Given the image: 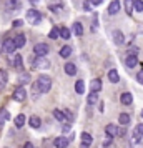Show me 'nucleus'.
I'll use <instances>...</instances> for the list:
<instances>
[{
    "instance_id": "obj_28",
    "label": "nucleus",
    "mask_w": 143,
    "mask_h": 148,
    "mask_svg": "<svg viewBox=\"0 0 143 148\" xmlns=\"http://www.w3.org/2000/svg\"><path fill=\"white\" fill-rule=\"evenodd\" d=\"M14 67L17 68V70H22V68H23V58H22V55H15Z\"/></svg>"
},
{
    "instance_id": "obj_1",
    "label": "nucleus",
    "mask_w": 143,
    "mask_h": 148,
    "mask_svg": "<svg viewBox=\"0 0 143 148\" xmlns=\"http://www.w3.org/2000/svg\"><path fill=\"white\" fill-rule=\"evenodd\" d=\"M48 67H50V62L45 57H37V55H35V58L30 57V68L32 70H43Z\"/></svg>"
},
{
    "instance_id": "obj_31",
    "label": "nucleus",
    "mask_w": 143,
    "mask_h": 148,
    "mask_svg": "<svg viewBox=\"0 0 143 148\" xmlns=\"http://www.w3.org/2000/svg\"><path fill=\"white\" fill-rule=\"evenodd\" d=\"M118 121H120V125L127 127V125L130 123V115H128V113H120V116H118Z\"/></svg>"
},
{
    "instance_id": "obj_30",
    "label": "nucleus",
    "mask_w": 143,
    "mask_h": 148,
    "mask_svg": "<svg viewBox=\"0 0 143 148\" xmlns=\"http://www.w3.org/2000/svg\"><path fill=\"white\" fill-rule=\"evenodd\" d=\"M14 40H15V43H17V47H18V48H22L23 45H25V42H27V38H25V35H23V34H20V35H17V37H15Z\"/></svg>"
},
{
    "instance_id": "obj_13",
    "label": "nucleus",
    "mask_w": 143,
    "mask_h": 148,
    "mask_svg": "<svg viewBox=\"0 0 143 148\" xmlns=\"http://www.w3.org/2000/svg\"><path fill=\"white\" fill-rule=\"evenodd\" d=\"M48 10H52L53 14H58L60 10H63V3L62 2H52V3H48Z\"/></svg>"
},
{
    "instance_id": "obj_33",
    "label": "nucleus",
    "mask_w": 143,
    "mask_h": 148,
    "mask_svg": "<svg viewBox=\"0 0 143 148\" xmlns=\"http://www.w3.org/2000/svg\"><path fill=\"white\" fill-rule=\"evenodd\" d=\"M48 37H50L52 40H55V38H58V37H60V28H58V27H53L52 30H50V34H48Z\"/></svg>"
},
{
    "instance_id": "obj_23",
    "label": "nucleus",
    "mask_w": 143,
    "mask_h": 148,
    "mask_svg": "<svg viewBox=\"0 0 143 148\" xmlns=\"http://www.w3.org/2000/svg\"><path fill=\"white\" fill-rule=\"evenodd\" d=\"M133 10H135V0H125V12L131 15Z\"/></svg>"
},
{
    "instance_id": "obj_44",
    "label": "nucleus",
    "mask_w": 143,
    "mask_h": 148,
    "mask_svg": "<svg viewBox=\"0 0 143 148\" xmlns=\"http://www.w3.org/2000/svg\"><path fill=\"white\" fill-rule=\"evenodd\" d=\"M135 132H138L140 135H143V123H138V125H136Z\"/></svg>"
},
{
    "instance_id": "obj_37",
    "label": "nucleus",
    "mask_w": 143,
    "mask_h": 148,
    "mask_svg": "<svg viewBox=\"0 0 143 148\" xmlns=\"http://www.w3.org/2000/svg\"><path fill=\"white\" fill-rule=\"evenodd\" d=\"M28 77H30L28 73H22V75H20V85H23V83L30 82V78H28Z\"/></svg>"
},
{
    "instance_id": "obj_8",
    "label": "nucleus",
    "mask_w": 143,
    "mask_h": 148,
    "mask_svg": "<svg viewBox=\"0 0 143 148\" xmlns=\"http://www.w3.org/2000/svg\"><path fill=\"white\" fill-rule=\"evenodd\" d=\"M68 143H70V138H67V136H58V138H55V141H53L55 148H67Z\"/></svg>"
},
{
    "instance_id": "obj_12",
    "label": "nucleus",
    "mask_w": 143,
    "mask_h": 148,
    "mask_svg": "<svg viewBox=\"0 0 143 148\" xmlns=\"http://www.w3.org/2000/svg\"><path fill=\"white\" fill-rule=\"evenodd\" d=\"M138 63V57L136 55H127V58H125V65L128 68H133Z\"/></svg>"
},
{
    "instance_id": "obj_15",
    "label": "nucleus",
    "mask_w": 143,
    "mask_h": 148,
    "mask_svg": "<svg viewBox=\"0 0 143 148\" xmlns=\"http://www.w3.org/2000/svg\"><path fill=\"white\" fill-rule=\"evenodd\" d=\"M120 101H122L123 105H131L133 103V97H131V93L125 92V93L120 95Z\"/></svg>"
},
{
    "instance_id": "obj_7",
    "label": "nucleus",
    "mask_w": 143,
    "mask_h": 148,
    "mask_svg": "<svg viewBox=\"0 0 143 148\" xmlns=\"http://www.w3.org/2000/svg\"><path fill=\"white\" fill-rule=\"evenodd\" d=\"M112 37H113V42H115L116 45H123L125 43V35L120 30H113L112 32Z\"/></svg>"
},
{
    "instance_id": "obj_19",
    "label": "nucleus",
    "mask_w": 143,
    "mask_h": 148,
    "mask_svg": "<svg viewBox=\"0 0 143 148\" xmlns=\"http://www.w3.org/2000/svg\"><path fill=\"white\" fill-rule=\"evenodd\" d=\"M18 7H20V0H7V8H8V12L18 10Z\"/></svg>"
},
{
    "instance_id": "obj_16",
    "label": "nucleus",
    "mask_w": 143,
    "mask_h": 148,
    "mask_svg": "<svg viewBox=\"0 0 143 148\" xmlns=\"http://www.w3.org/2000/svg\"><path fill=\"white\" fill-rule=\"evenodd\" d=\"M90 90L92 92H100L102 90V80L100 78H93L90 82Z\"/></svg>"
},
{
    "instance_id": "obj_51",
    "label": "nucleus",
    "mask_w": 143,
    "mask_h": 148,
    "mask_svg": "<svg viewBox=\"0 0 143 148\" xmlns=\"http://www.w3.org/2000/svg\"><path fill=\"white\" fill-rule=\"evenodd\" d=\"M0 52H2V50H0Z\"/></svg>"
},
{
    "instance_id": "obj_10",
    "label": "nucleus",
    "mask_w": 143,
    "mask_h": 148,
    "mask_svg": "<svg viewBox=\"0 0 143 148\" xmlns=\"http://www.w3.org/2000/svg\"><path fill=\"white\" fill-rule=\"evenodd\" d=\"M28 125H30V128H34V130L40 128V127H42V120H40V116H37V115H32V116L28 118Z\"/></svg>"
},
{
    "instance_id": "obj_24",
    "label": "nucleus",
    "mask_w": 143,
    "mask_h": 148,
    "mask_svg": "<svg viewBox=\"0 0 143 148\" xmlns=\"http://www.w3.org/2000/svg\"><path fill=\"white\" fill-rule=\"evenodd\" d=\"M60 38H63V40H68V38H72V32H70V28L60 27Z\"/></svg>"
},
{
    "instance_id": "obj_17",
    "label": "nucleus",
    "mask_w": 143,
    "mask_h": 148,
    "mask_svg": "<svg viewBox=\"0 0 143 148\" xmlns=\"http://www.w3.org/2000/svg\"><path fill=\"white\" fill-rule=\"evenodd\" d=\"M105 133L110 135V136H116V135H118V128H116V125L108 123V125L105 127Z\"/></svg>"
},
{
    "instance_id": "obj_35",
    "label": "nucleus",
    "mask_w": 143,
    "mask_h": 148,
    "mask_svg": "<svg viewBox=\"0 0 143 148\" xmlns=\"http://www.w3.org/2000/svg\"><path fill=\"white\" fill-rule=\"evenodd\" d=\"M135 10L136 12H143V0H135Z\"/></svg>"
},
{
    "instance_id": "obj_5",
    "label": "nucleus",
    "mask_w": 143,
    "mask_h": 148,
    "mask_svg": "<svg viewBox=\"0 0 143 148\" xmlns=\"http://www.w3.org/2000/svg\"><path fill=\"white\" fill-rule=\"evenodd\" d=\"M48 52H50V47L47 43H37L34 47V53L37 57H45V55H48Z\"/></svg>"
},
{
    "instance_id": "obj_49",
    "label": "nucleus",
    "mask_w": 143,
    "mask_h": 148,
    "mask_svg": "<svg viewBox=\"0 0 143 148\" xmlns=\"http://www.w3.org/2000/svg\"><path fill=\"white\" fill-rule=\"evenodd\" d=\"M80 148H90V147H88V145H82Z\"/></svg>"
},
{
    "instance_id": "obj_25",
    "label": "nucleus",
    "mask_w": 143,
    "mask_h": 148,
    "mask_svg": "<svg viewBox=\"0 0 143 148\" xmlns=\"http://www.w3.org/2000/svg\"><path fill=\"white\" fill-rule=\"evenodd\" d=\"M14 123H15V127L17 128H22L23 125H25V115H17L15 116V120H14Z\"/></svg>"
},
{
    "instance_id": "obj_20",
    "label": "nucleus",
    "mask_w": 143,
    "mask_h": 148,
    "mask_svg": "<svg viewBox=\"0 0 143 148\" xmlns=\"http://www.w3.org/2000/svg\"><path fill=\"white\" fill-rule=\"evenodd\" d=\"M108 80L112 82V83H118V82H120V75H118V72H116L115 68H112L108 72Z\"/></svg>"
},
{
    "instance_id": "obj_42",
    "label": "nucleus",
    "mask_w": 143,
    "mask_h": 148,
    "mask_svg": "<svg viewBox=\"0 0 143 148\" xmlns=\"http://www.w3.org/2000/svg\"><path fill=\"white\" fill-rule=\"evenodd\" d=\"M65 115H67V120L72 123V121H73V115H72V112H70V110H65Z\"/></svg>"
},
{
    "instance_id": "obj_3",
    "label": "nucleus",
    "mask_w": 143,
    "mask_h": 148,
    "mask_svg": "<svg viewBox=\"0 0 143 148\" xmlns=\"http://www.w3.org/2000/svg\"><path fill=\"white\" fill-rule=\"evenodd\" d=\"M27 20L30 22V23H34V25H38L42 22V15L38 10H35V8H30V10H27Z\"/></svg>"
},
{
    "instance_id": "obj_4",
    "label": "nucleus",
    "mask_w": 143,
    "mask_h": 148,
    "mask_svg": "<svg viewBox=\"0 0 143 148\" xmlns=\"http://www.w3.org/2000/svg\"><path fill=\"white\" fill-rule=\"evenodd\" d=\"M12 98H14L15 101H23L25 98H27V90L22 87V85L20 87H17L14 90V93H12Z\"/></svg>"
},
{
    "instance_id": "obj_38",
    "label": "nucleus",
    "mask_w": 143,
    "mask_h": 148,
    "mask_svg": "<svg viewBox=\"0 0 143 148\" xmlns=\"http://www.w3.org/2000/svg\"><path fill=\"white\" fill-rule=\"evenodd\" d=\"M92 5H93V3H92L90 0H85V2H83V10H85V12H90Z\"/></svg>"
},
{
    "instance_id": "obj_46",
    "label": "nucleus",
    "mask_w": 143,
    "mask_h": 148,
    "mask_svg": "<svg viewBox=\"0 0 143 148\" xmlns=\"http://www.w3.org/2000/svg\"><path fill=\"white\" fill-rule=\"evenodd\" d=\"M92 3H93V7H98V5H102L103 3V0H90Z\"/></svg>"
},
{
    "instance_id": "obj_45",
    "label": "nucleus",
    "mask_w": 143,
    "mask_h": 148,
    "mask_svg": "<svg viewBox=\"0 0 143 148\" xmlns=\"http://www.w3.org/2000/svg\"><path fill=\"white\" fill-rule=\"evenodd\" d=\"M96 23H98V18H96V15L93 17V25H92V32H95L96 30Z\"/></svg>"
},
{
    "instance_id": "obj_50",
    "label": "nucleus",
    "mask_w": 143,
    "mask_h": 148,
    "mask_svg": "<svg viewBox=\"0 0 143 148\" xmlns=\"http://www.w3.org/2000/svg\"><path fill=\"white\" fill-rule=\"evenodd\" d=\"M140 116H142V118H143V110H142V113H140Z\"/></svg>"
},
{
    "instance_id": "obj_39",
    "label": "nucleus",
    "mask_w": 143,
    "mask_h": 148,
    "mask_svg": "<svg viewBox=\"0 0 143 148\" xmlns=\"http://www.w3.org/2000/svg\"><path fill=\"white\" fill-rule=\"evenodd\" d=\"M116 136H120V138H125L127 136V130H125V127L122 125V128H118V135Z\"/></svg>"
},
{
    "instance_id": "obj_9",
    "label": "nucleus",
    "mask_w": 143,
    "mask_h": 148,
    "mask_svg": "<svg viewBox=\"0 0 143 148\" xmlns=\"http://www.w3.org/2000/svg\"><path fill=\"white\" fill-rule=\"evenodd\" d=\"M120 8H122V3L118 2V0H112V3L108 5V14L110 15H116L120 12Z\"/></svg>"
},
{
    "instance_id": "obj_2",
    "label": "nucleus",
    "mask_w": 143,
    "mask_h": 148,
    "mask_svg": "<svg viewBox=\"0 0 143 148\" xmlns=\"http://www.w3.org/2000/svg\"><path fill=\"white\" fill-rule=\"evenodd\" d=\"M37 83H38V92L40 93H47V92H50V88H52V78L48 75H40L37 78Z\"/></svg>"
},
{
    "instance_id": "obj_29",
    "label": "nucleus",
    "mask_w": 143,
    "mask_h": 148,
    "mask_svg": "<svg viewBox=\"0 0 143 148\" xmlns=\"http://www.w3.org/2000/svg\"><path fill=\"white\" fill-rule=\"evenodd\" d=\"M75 92H77L78 95H83V93H85V82H83V80H78V82L75 83Z\"/></svg>"
},
{
    "instance_id": "obj_34",
    "label": "nucleus",
    "mask_w": 143,
    "mask_h": 148,
    "mask_svg": "<svg viewBox=\"0 0 143 148\" xmlns=\"http://www.w3.org/2000/svg\"><path fill=\"white\" fill-rule=\"evenodd\" d=\"M112 143H113V136L107 135V138L103 140V148H110V147H112Z\"/></svg>"
},
{
    "instance_id": "obj_40",
    "label": "nucleus",
    "mask_w": 143,
    "mask_h": 148,
    "mask_svg": "<svg viewBox=\"0 0 143 148\" xmlns=\"http://www.w3.org/2000/svg\"><path fill=\"white\" fill-rule=\"evenodd\" d=\"M22 25H23V20H20V18H18V20H14V22H12V27H14V28H20Z\"/></svg>"
},
{
    "instance_id": "obj_11",
    "label": "nucleus",
    "mask_w": 143,
    "mask_h": 148,
    "mask_svg": "<svg viewBox=\"0 0 143 148\" xmlns=\"http://www.w3.org/2000/svg\"><path fill=\"white\" fill-rule=\"evenodd\" d=\"M7 82H8V73L3 70V68H0V90H5Z\"/></svg>"
},
{
    "instance_id": "obj_36",
    "label": "nucleus",
    "mask_w": 143,
    "mask_h": 148,
    "mask_svg": "<svg viewBox=\"0 0 143 148\" xmlns=\"http://www.w3.org/2000/svg\"><path fill=\"white\" fill-rule=\"evenodd\" d=\"M62 132H63V133H70V132H72V125H70V121H68V123H63Z\"/></svg>"
},
{
    "instance_id": "obj_21",
    "label": "nucleus",
    "mask_w": 143,
    "mask_h": 148,
    "mask_svg": "<svg viewBox=\"0 0 143 148\" xmlns=\"http://www.w3.org/2000/svg\"><path fill=\"white\" fill-rule=\"evenodd\" d=\"M87 103H88V105L98 103V92H90L88 97H87Z\"/></svg>"
},
{
    "instance_id": "obj_48",
    "label": "nucleus",
    "mask_w": 143,
    "mask_h": 148,
    "mask_svg": "<svg viewBox=\"0 0 143 148\" xmlns=\"http://www.w3.org/2000/svg\"><path fill=\"white\" fill-rule=\"evenodd\" d=\"M30 2H32V3H38V2H40V0H30Z\"/></svg>"
},
{
    "instance_id": "obj_26",
    "label": "nucleus",
    "mask_w": 143,
    "mask_h": 148,
    "mask_svg": "<svg viewBox=\"0 0 143 148\" xmlns=\"http://www.w3.org/2000/svg\"><path fill=\"white\" fill-rule=\"evenodd\" d=\"M73 34H75L77 37H82L83 35V25L80 22H75V23H73Z\"/></svg>"
},
{
    "instance_id": "obj_14",
    "label": "nucleus",
    "mask_w": 143,
    "mask_h": 148,
    "mask_svg": "<svg viewBox=\"0 0 143 148\" xmlns=\"http://www.w3.org/2000/svg\"><path fill=\"white\" fill-rule=\"evenodd\" d=\"M53 116H55V120L60 121V123H65V120H67L65 112H62V110H58V108H55V110H53Z\"/></svg>"
},
{
    "instance_id": "obj_43",
    "label": "nucleus",
    "mask_w": 143,
    "mask_h": 148,
    "mask_svg": "<svg viewBox=\"0 0 143 148\" xmlns=\"http://www.w3.org/2000/svg\"><path fill=\"white\" fill-rule=\"evenodd\" d=\"M136 80H138V83H140V85H143V70H142V72H138V75H136Z\"/></svg>"
},
{
    "instance_id": "obj_6",
    "label": "nucleus",
    "mask_w": 143,
    "mask_h": 148,
    "mask_svg": "<svg viewBox=\"0 0 143 148\" xmlns=\"http://www.w3.org/2000/svg\"><path fill=\"white\" fill-rule=\"evenodd\" d=\"M2 48H3V52H5V53H14L18 47H17V43H15L14 38H7V40L3 42Z\"/></svg>"
},
{
    "instance_id": "obj_47",
    "label": "nucleus",
    "mask_w": 143,
    "mask_h": 148,
    "mask_svg": "<svg viewBox=\"0 0 143 148\" xmlns=\"http://www.w3.org/2000/svg\"><path fill=\"white\" fill-rule=\"evenodd\" d=\"M23 148H35V147H34V143H32V141H27V143L23 145Z\"/></svg>"
},
{
    "instance_id": "obj_27",
    "label": "nucleus",
    "mask_w": 143,
    "mask_h": 148,
    "mask_svg": "<svg viewBox=\"0 0 143 148\" xmlns=\"http://www.w3.org/2000/svg\"><path fill=\"white\" fill-rule=\"evenodd\" d=\"M80 138H82V141H83V145H92V141H93V138H92V135L90 133H87V132H83L82 135H80Z\"/></svg>"
},
{
    "instance_id": "obj_18",
    "label": "nucleus",
    "mask_w": 143,
    "mask_h": 148,
    "mask_svg": "<svg viewBox=\"0 0 143 148\" xmlns=\"http://www.w3.org/2000/svg\"><path fill=\"white\" fill-rule=\"evenodd\" d=\"M10 118V113H8V110H5V108H2L0 110V128L5 125V121Z\"/></svg>"
},
{
    "instance_id": "obj_22",
    "label": "nucleus",
    "mask_w": 143,
    "mask_h": 148,
    "mask_svg": "<svg viewBox=\"0 0 143 148\" xmlns=\"http://www.w3.org/2000/svg\"><path fill=\"white\" fill-rule=\"evenodd\" d=\"M65 73L70 75V77H73V75L77 73V67H75V63H65Z\"/></svg>"
},
{
    "instance_id": "obj_32",
    "label": "nucleus",
    "mask_w": 143,
    "mask_h": 148,
    "mask_svg": "<svg viewBox=\"0 0 143 148\" xmlns=\"http://www.w3.org/2000/svg\"><path fill=\"white\" fill-rule=\"evenodd\" d=\"M70 55H72V47H70V45H65V47H62L60 57H63V58H68Z\"/></svg>"
},
{
    "instance_id": "obj_41",
    "label": "nucleus",
    "mask_w": 143,
    "mask_h": 148,
    "mask_svg": "<svg viewBox=\"0 0 143 148\" xmlns=\"http://www.w3.org/2000/svg\"><path fill=\"white\" fill-rule=\"evenodd\" d=\"M127 55H136V57H138V48H136V47H131V48L128 50V53H127Z\"/></svg>"
}]
</instances>
